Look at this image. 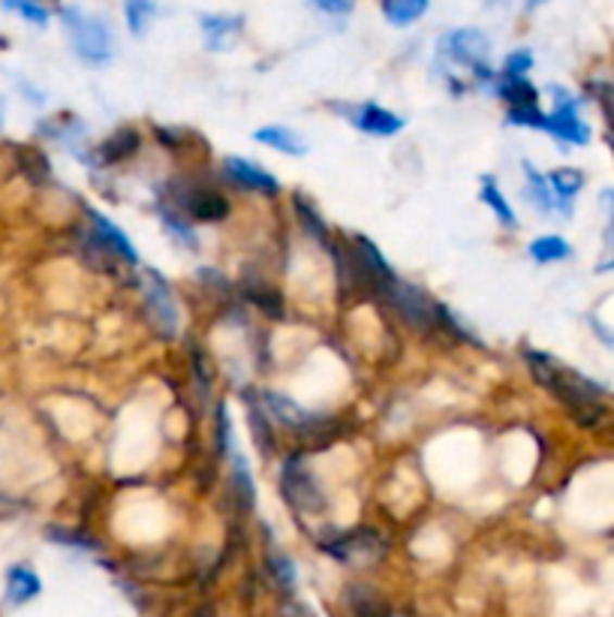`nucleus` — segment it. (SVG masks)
I'll return each instance as SVG.
<instances>
[{
	"label": "nucleus",
	"instance_id": "20e7f679",
	"mask_svg": "<svg viewBox=\"0 0 614 617\" xmlns=\"http://www.w3.org/2000/svg\"><path fill=\"white\" fill-rule=\"evenodd\" d=\"M280 494L289 503V509L301 518H314L326 513V491L314 477V470L304 464L301 455H289L280 470Z\"/></svg>",
	"mask_w": 614,
	"mask_h": 617
},
{
	"label": "nucleus",
	"instance_id": "0eeeda50",
	"mask_svg": "<svg viewBox=\"0 0 614 617\" xmlns=\"http://www.w3.org/2000/svg\"><path fill=\"white\" fill-rule=\"evenodd\" d=\"M383 298L392 305L394 313H398L406 325H413L418 332H434V329H440V305H437L425 289H418L416 283L394 281Z\"/></svg>",
	"mask_w": 614,
	"mask_h": 617
},
{
	"label": "nucleus",
	"instance_id": "2eb2a0df",
	"mask_svg": "<svg viewBox=\"0 0 614 617\" xmlns=\"http://www.w3.org/2000/svg\"><path fill=\"white\" fill-rule=\"evenodd\" d=\"M350 254H353L355 262H359V266H362L379 286H383V296H386V289H389L398 277H394L389 259L383 257V250H379L371 238H365V235H355L353 245H350Z\"/></svg>",
	"mask_w": 614,
	"mask_h": 617
},
{
	"label": "nucleus",
	"instance_id": "7ed1b4c3",
	"mask_svg": "<svg viewBox=\"0 0 614 617\" xmlns=\"http://www.w3.org/2000/svg\"><path fill=\"white\" fill-rule=\"evenodd\" d=\"M437 58L440 66H464L471 70L476 82H494L491 70V39L485 37L476 27H455L446 30L437 42Z\"/></svg>",
	"mask_w": 614,
	"mask_h": 617
},
{
	"label": "nucleus",
	"instance_id": "7c9ffc66",
	"mask_svg": "<svg viewBox=\"0 0 614 617\" xmlns=\"http://www.w3.org/2000/svg\"><path fill=\"white\" fill-rule=\"evenodd\" d=\"M0 7L10 10V13H15L18 18H25L27 25L34 27H46L49 25V18H52V13L46 10L42 0H0Z\"/></svg>",
	"mask_w": 614,
	"mask_h": 617
},
{
	"label": "nucleus",
	"instance_id": "bb28decb",
	"mask_svg": "<svg viewBox=\"0 0 614 617\" xmlns=\"http://www.w3.org/2000/svg\"><path fill=\"white\" fill-rule=\"evenodd\" d=\"M527 254H530L536 262L549 266V262H563V259L573 257V247L566 245V238H561V235H542V238L530 242Z\"/></svg>",
	"mask_w": 614,
	"mask_h": 617
},
{
	"label": "nucleus",
	"instance_id": "9b49d317",
	"mask_svg": "<svg viewBox=\"0 0 614 617\" xmlns=\"http://www.w3.org/2000/svg\"><path fill=\"white\" fill-rule=\"evenodd\" d=\"M262 407H265V412L275 422L287 424V428L299 431V434H308L319 422V416H314L308 407H301L299 400H292L289 395H280V392H262Z\"/></svg>",
	"mask_w": 614,
	"mask_h": 617
},
{
	"label": "nucleus",
	"instance_id": "f257e3e1",
	"mask_svg": "<svg viewBox=\"0 0 614 617\" xmlns=\"http://www.w3.org/2000/svg\"><path fill=\"white\" fill-rule=\"evenodd\" d=\"M61 25L73 42V52L79 54L85 64L105 66L115 58V34L103 15L85 13L82 7H64Z\"/></svg>",
	"mask_w": 614,
	"mask_h": 617
},
{
	"label": "nucleus",
	"instance_id": "ea45409f",
	"mask_svg": "<svg viewBox=\"0 0 614 617\" xmlns=\"http://www.w3.org/2000/svg\"><path fill=\"white\" fill-rule=\"evenodd\" d=\"M593 94H597V100H600L605 118L614 124V85H609V82H597V85H593Z\"/></svg>",
	"mask_w": 614,
	"mask_h": 617
},
{
	"label": "nucleus",
	"instance_id": "9d476101",
	"mask_svg": "<svg viewBox=\"0 0 614 617\" xmlns=\"http://www.w3.org/2000/svg\"><path fill=\"white\" fill-rule=\"evenodd\" d=\"M340 112L347 115V121L355 129H362L367 136H394L404 129V118L394 115L392 109L377 103H359V106H338Z\"/></svg>",
	"mask_w": 614,
	"mask_h": 617
},
{
	"label": "nucleus",
	"instance_id": "c9c22d12",
	"mask_svg": "<svg viewBox=\"0 0 614 617\" xmlns=\"http://www.w3.org/2000/svg\"><path fill=\"white\" fill-rule=\"evenodd\" d=\"M440 325H443L446 332H452L455 337H461V341H467V344H476V347L483 344V341L473 335V332L467 329V325H464V322L458 320V313H452V310L443 308V305H440Z\"/></svg>",
	"mask_w": 614,
	"mask_h": 617
},
{
	"label": "nucleus",
	"instance_id": "cd10ccee",
	"mask_svg": "<svg viewBox=\"0 0 614 617\" xmlns=\"http://www.w3.org/2000/svg\"><path fill=\"white\" fill-rule=\"evenodd\" d=\"M549 184L563 206L573 208V199L585 187V175L578 169H554V172H549Z\"/></svg>",
	"mask_w": 614,
	"mask_h": 617
},
{
	"label": "nucleus",
	"instance_id": "412c9836",
	"mask_svg": "<svg viewBox=\"0 0 614 617\" xmlns=\"http://www.w3.org/2000/svg\"><path fill=\"white\" fill-rule=\"evenodd\" d=\"M343 608L350 617H386L389 608L379 600L377 591H371L367 584H350L343 591Z\"/></svg>",
	"mask_w": 614,
	"mask_h": 617
},
{
	"label": "nucleus",
	"instance_id": "c03bdc74",
	"mask_svg": "<svg viewBox=\"0 0 614 617\" xmlns=\"http://www.w3.org/2000/svg\"><path fill=\"white\" fill-rule=\"evenodd\" d=\"M386 617H413V615H410V612H392V608H389V615Z\"/></svg>",
	"mask_w": 614,
	"mask_h": 617
},
{
	"label": "nucleus",
	"instance_id": "4468645a",
	"mask_svg": "<svg viewBox=\"0 0 614 617\" xmlns=\"http://www.w3.org/2000/svg\"><path fill=\"white\" fill-rule=\"evenodd\" d=\"M223 166H226V175L241 184V187H248V190H256V194H268L275 196L280 190V184L272 172H265L260 163H253V160H245V157H226L223 160Z\"/></svg>",
	"mask_w": 614,
	"mask_h": 617
},
{
	"label": "nucleus",
	"instance_id": "a211bd4d",
	"mask_svg": "<svg viewBox=\"0 0 614 617\" xmlns=\"http://www.w3.org/2000/svg\"><path fill=\"white\" fill-rule=\"evenodd\" d=\"M42 593L40 576L27 564H15L7 569V600L10 605H25Z\"/></svg>",
	"mask_w": 614,
	"mask_h": 617
},
{
	"label": "nucleus",
	"instance_id": "2f4dec72",
	"mask_svg": "<svg viewBox=\"0 0 614 617\" xmlns=\"http://www.w3.org/2000/svg\"><path fill=\"white\" fill-rule=\"evenodd\" d=\"M265 416H268V412H265L260 400H250L248 422L250 428H253V440H256L262 455H272V452H275V437H272V431H268V419H265Z\"/></svg>",
	"mask_w": 614,
	"mask_h": 617
},
{
	"label": "nucleus",
	"instance_id": "f3484780",
	"mask_svg": "<svg viewBox=\"0 0 614 617\" xmlns=\"http://www.w3.org/2000/svg\"><path fill=\"white\" fill-rule=\"evenodd\" d=\"M226 458H229V467H233V494H236V503L245 513H250L253 503H256V485H253V473H250L245 452L238 449V440L229 446Z\"/></svg>",
	"mask_w": 614,
	"mask_h": 617
},
{
	"label": "nucleus",
	"instance_id": "39448f33",
	"mask_svg": "<svg viewBox=\"0 0 614 617\" xmlns=\"http://www.w3.org/2000/svg\"><path fill=\"white\" fill-rule=\"evenodd\" d=\"M170 206L181 211L184 218L199 220V223H221L229 218V202L214 187H205L193 178L170 181Z\"/></svg>",
	"mask_w": 614,
	"mask_h": 617
},
{
	"label": "nucleus",
	"instance_id": "4be33fe9",
	"mask_svg": "<svg viewBox=\"0 0 614 617\" xmlns=\"http://www.w3.org/2000/svg\"><path fill=\"white\" fill-rule=\"evenodd\" d=\"M253 139L262 141V145H268L272 151H280V155H289V157L308 155V141L301 139L292 127H262L253 133Z\"/></svg>",
	"mask_w": 614,
	"mask_h": 617
},
{
	"label": "nucleus",
	"instance_id": "4c0bfd02",
	"mask_svg": "<svg viewBox=\"0 0 614 617\" xmlns=\"http://www.w3.org/2000/svg\"><path fill=\"white\" fill-rule=\"evenodd\" d=\"M319 13L335 15V18H343V15L353 13V0H311Z\"/></svg>",
	"mask_w": 614,
	"mask_h": 617
},
{
	"label": "nucleus",
	"instance_id": "c756f323",
	"mask_svg": "<svg viewBox=\"0 0 614 617\" xmlns=\"http://www.w3.org/2000/svg\"><path fill=\"white\" fill-rule=\"evenodd\" d=\"M483 202L491 211H494V218L503 223V226H515L518 223V218H515V211H512V206L506 202V196L500 194V187L494 184V178L491 175H483Z\"/></svg>",
	"mask_w": 614,
	"mask_h": 617
},
{
	"label": "nucleus",
	"instance_id": "423d86ee",
	"mask_svg": "<svg viewBox=\"0 0 614 617\" xmlns=\"http://www.w3.org/2000/svg\"><path fill=\"white\" fill-rule=\"evenodd\" d=\"M323 552L347 566H371L386 557L389 542L374 528H355L347 533L335 530L328 540H323Z\"/></svg>",
	"mask_w": 614,
	"mask_h": 617
},
{
	"label": "nucleus",
	"instance_id": "72a5a7b5",
	"mask_svg": "<svg viewBox=\"0 0 614 617\" xmlns=\"http://www.w3.org/2000/svg\"><path fill=\"white\" fill-rule=\"evenodd\" d=\"M49 540L61 542L66 548H79V552H100V542L91 540V536H82V533H73V530L52 528L49 530Z\"/></svg>",
	"mask_w": 614,
	"mask_h": 617
},
{
	"label": "nucleus",
	"instance_id": "1a4fd4ad",
	"mask_svg": "<svg viewBox=\"0 0 614 617\" xmlns=\"http://www.w3.org/2000/svg\"><path fill=\"white\" fill-rule=\"evenodd\" d=\"M145 308H148V317L154 322V329H158L163 337H172L178 332V325H181V317H178V305H175V298H172V289L170 283L160 277L158 271H145Z\"/></svg>",
	"mask_w": 614,
	"mask_h": 617
},
{
	"label": "nucleus",
	"instance_id": "f03ea898",
	"mask_svg": "<svg viewBox=\"0 0 614 617\" xmlns=\"http://www.w3.org/2000/svg\"><path fill=\"white\" fill-rule=\"evenodd\" d=\"M549 392L561 400L566 412L581 428H593V424H600L605 419V404H602L605 388L597 386L593 380L581 377L578 371H569V368L557 365V371H554L549 383Z\"/></svg>",
	"mask_w": 614,
	"mask_h": 617
},
{
	"label": "nucleus",
	"instance_id": "a19ab883",
	"mask_svg": "<svg viewBox=\"0 0 614 617\" xmlns=\"http://www.w3.org/2000/svg\"><path fill=\"white\" fill-rule=\"evenodd\" d=\"M193 373H197L199 388H202V392H209L211 383H214V371H211L209 359H205L202 353H193Z\"/></svg>",
	"mask_w": 614,
	"mask_h": 617
},
{
	"label": "nucleus",
	"instance_id": "c85d7f7f",
	"mask_svg": "<svg viewBox=\"0 0 614 617\" xmlns=\"http://www.w3.org/2000/svg\"><path fill=\"white\" fill-rule=\"evenodd\" d=\"M160 220H163V226L170 232L172 238L178 242L181 247H190V250H197L199 242H197V232L190 230V223L184 218L181 211H175V208L166 202V206H160Z\"/></svg>",
	"mask_w": 614,
	"mask_h": 617
},
{
	"label": "nucleus",
	"instance_id": "f704fd0d",
	"mask_svg": "<svg viewBox=\"0 0 614 617\" xmlns=\"http://www.w3.org/2000/svg\"><path fill=\"white\" fill-rule=\"evenodd\" d=\"M510 124L515 127L542 129L546 127V112H539V106H524V109H510Z\"/></svg>",
	"mask_w": 614,
	"mask_h": 617
},
{
	"label": "nucleus",
	"instance_id": "f8f14e48",
	"mask_svg": "<svg viewBox=\"0 0 614 617\" xmlns=\"http://www.w3.org/2000/svg\"><path fill=\"white\" fill-rule=\"evenodd\" d=\"M241 15H202L199 18V30H202V39H205V49L211 52H229L233 46L241 37Z\"/></svg>",
	"mask_w": 614,
	"mask_h": 617
},
{
	"label": "nucleus",
	"instance_id": "a18cd8bd",
	"mask_svg": "<svg viewBox=\"0 0 614 617\" xmlns=\"http://www.w3.org/2000/svg\"><path fill=\"white\" fill-rule=\"evenodd\" d=\"M0 127H3V100H0Z\"/></svg>",
	"mask_w": 614,
	"mask_h": 617
},
{
	"label": "nucleus",
	"instance_id": "79ce46f5",
	"mask_svg": "<svg viewBox=\"0 0 614 617\" xmlns=\"http://www.w3.org/2000/svg\"><path fill=\"white\" fill-rule=\"evenodd\" d=\"M280 617H311V615H304V608H301V605H287V608L280 612Z\"/></svg>",
	"mask_w": 614,
	"mask_h": 617
},
{
	"label": "nucleus",
	"instance_id": "a878e982",
	"mask_svg": "<svg viewBox=\"0 0 614 617\" xmlns=\"http://www.w3.org/2000/svg\"><path fill=\"white\" fill-rule=\"evenodd\" d=\"M124 18L133 37H145L151 22L158 18V0H124Z\"/></svg>",
	"mask_w": 614,
	"mask_h": 617
},
{
	"label": "nucleus",
	"instance_id": "6e6552de",
	"mask_svg": "<svg viewBox=\"0 0 614 617\" xmlns=\"http://www.w3.org/2000/svg\"><path fill=\"white\" fill-rule=\"evenodd\" d=\"M551 97H554V109L546 115L542 133H549V136H554L563 145H578V148L588 145L590 127L578 115V100L563 88H551Z\"/></svg>",
	"mask_w": 614,
	"mask_h": 617
},
{
	"label": "nucleus",
	"instance_id": "5701e85b",
	"mask_svg": "<svg viewBox=\"0 0 614 617\" xmlns=\"http://www.w3.org/2000/svg\"><path fill=\"white\" fill-rule=\"evenodd\" d=\"M431 0H379V10L392 27L416 25L422 15L428 13Z\"/></svg>",
	"mask_w": 614,
	"mask_h": 617
},
{
	"label": "nucleus",
	"instance_id": "e433bc0d",
	"mask_svg": "<svg viewBox=\"0 0 614 617\" xmlns=\"http://www.w3.org/2000/svg\"><path fill=\"white\" fill-rule=\"evenodd\" d=\"M530 70H534V52L518 49V52L506 54V61H503V70H500V73H506V76H527Z\"/></svg>",
	"mask_w": 614,
	"mask_h": 617
},
{
	"label": "nucleus",
	"instance_id": "aec40b11",
	"mask_svg": "<svg viewBox=\"0 0 614 617\" xmlns=\"http://www.w3.org/2000/svg\"><path fill=\"white\" fill-rule=\"evenodd\" d=\"M139 148H142V136L133 127H121L100 145L97 163H121V160H130Z\"/></svg>",
	"mask_w": 614,
	"mask_h": 617
},
{
	"label": "nucleus",
	"instance_id": "b1692460",
	"mask_svg": "<svg viewBox=\"0 0 614 617\" xmlns=\"http://www.w3.org/2000/svg\"><path fill=\"white\" fill-rule=\"evenodd\" d=\"M292 206H296V214H299V223L301 230L308 232V238H314L316 245H323L326 250H331V245L335 242H328V226L326 220L316 214V208L304 199L301 194H296V199H292Z\"/></svg>",
	"mask_w": 614,
	"mask_h": 617
},
{
	"label": "nucleus",
	"instance_id": "37998d69",
	"mask_svg": "<svg viewBox=\"0 0 614 617\" xmlns=\"http://www.w3.org/2000/svg\"><path fill=\"white\" fill-rule=\"evenodd\" d=\"M542 3H549V0H527V10H536V7H542Z\"/></svg>",
	"mask_w": 614,
	"mask_h": 617
},
{
	"label": "nucleus",
	"instance_id": "393cba45",
	"mask_svg": "<svg viewBox=\"0 0 614 617\" xmlns=\"http://www.w3.org/2000/svg\"><path fill=\"white\" fill-rule=\"evenodd\" d=\"M245 296H248L262 313H268L272 320H284V298H280L275 286H268V283L262 281H245Z\"/></svg>",
	"mask_w": 614,
	"mask_h": 617
},
{
	"label": "nucleus",
	"instance_id": "473e14b6",
	"mask_svg": "<svg viewBox=\"0 0 614 617\" xmlns=\"http://www.w3.org/2000/svg\"><path fill=\"white\" fill-rule=\"evenodd\" d=\"M268 569H272V576H275V581L284 588V591H292L296 588V564H292V557L289 554H284L280 548H272L268 552Z\"/></svg>",
	"mask_w": 614,
	"mask_h": 617
},
{
	"label": "nucleus",
	"instance_id": "58836bf2",
	"mask_svg": "<svg viewBox=\"0 0 614 617\" xmlns=\"http://www.w3.org/2000/svg\"><path fill=\"white\" fill-rule=\"evenodd\" d=\"M597 271H614V211L612 218H609V226H605V250H602Z\"/></svg>",
	"mask_w": 614,
	"mask_h": 617
},
{
	"label": "nucleus",
	"instance_id": "ddd939ff",
	"mask_svg": "<svg viewBox=\"0 0 614 617\" xmlns=\"http://www.w3.org/2000/svg\"><path fill=\"white\" fill-rule=\"evenodd\" d=\"M88 223H91V232L103 242L112 254L118 259H124L127 266H139V254H136V247L133 242L127 238V232L115 226L112 220L105 218L103 211H97V208H88Z\"/></svg>",
	"mask_w": 614,
	"mask_h": 617
},
{
	"label": "nucleus",
	"instance_id": "dca6fc26",
	"mask_svg": "<svg viewBox=\"0 0 614 617\" xmlns=\"http://www.w3.org/2000/svg\"><path fill=\"white\" fill-rule=\"evenodd\" d=\"M522 169H524V190H527V199H530L542 214H561V218H569V214H573V208L563 206L561 199L554 196V190H551L549 184V175H539L527 160L522 163Z\"/></svg>",
	"mask_w": 614,
	"mask_h": 617
},
{
	"label": "nucleus",
	"instance_id": "6ab92c4d",
	"mask_svg": "<svg viewBox=\"0 0 614 617\" xmlns=\"http://www.w3.org/2000/svg\"><path fill=\"white\" fill-rule=\"evenodd\" d=\"M491 88H494V94L503 103H510V109L536 106V100H539V90L530 85V78L527 76H506V73H500V76H494V82H491Z\"/></svg>",
	"mask_w": 614,
	"mask_h": 617
}]
</instances>
